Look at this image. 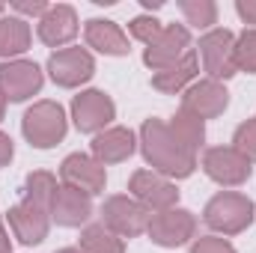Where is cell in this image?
Wrapping results in <instances>:
<instances>
[{
	"label": "cell",
	"mask_w": 256,
	"mask_h": 253,
	"mask_svg": "<svg viewBox=\"0 0 256 253\" xmlns=\"http://www.w3.org/2000/svg\"><path fill=\"white\" fill-rule=\"evenodd\" d=\"M140 152L146 158V164H152V170L164 179H188L196 170V155L188 152L173 134L167 122L161 120H146L140 128Z\"/></svg>",
	"instance_id": "obj_1"
},
{
	"label": "cell",
	"mask_w": 256,
	"mask_h": 253,
	"mask_svg": "<svg viewBox=\"0 0 256 253\" xmlns=\"http://www.w3.org/2000/svg\"><path fill=\"white\" fill-rule=\"evenodd\" d=\"M202 220H206V226H212L214 232H224V236L244 232L254 224V202H250V196H244L238 190H220L218 196H212L206 202Z\"/></svg>",
	"instance_id": "obj_2"
},
{
	"label": "cell",
	"mask_w": 256,
	"mask_h": 253,
	"mask_svg": "<svg viewBox=\"0 0 256 253\" xmlns=\"http://www.w3.org/2000/svg\"><path fill=\"white\" fill-rule=\"evenodd\" d=\"M66 128H68L66 126V114L57 102H36L21 120V131H24L27 143L36 146V149L57 146L66 137Z\"/></svg>",
	"instance_id": "obj_3"
},
{
	"label": "cell",
	"mask_w": 256,
	"mask_h": 253,
	"mask_svg": "<svg viewBox=\"0 0 256 253\" xmlns=\"http://www.w3.org/2000/svg\"><path fill=\"white\" fill-rule=\"evenodd\" d=\"M200 60L202 72L208 74V80H226L238 72L236 66V36L224 27L208 30L200 39Z\"/></svg>",
	"instance_id": "obj_4"
},
{
	"label": "cell",
	"mask_w": 256,
	"mask_h": 253,
	"mask_svg": "<svg viewBox=\"0 0 256 253\" xmlns=\"http://www.w3.org/2000/svg\"><path fill=\"white\" fill-rule=\"evenodd\" d=\"M102 224L120 238H137L149 226V212L134 196H108L102 206Z\"/></svg>",
	"instance_id": "obj_5"
},
{
	"label": "cell",
	"mask_w": 256,
	"mask_h": 253,
	"mask_svg": "<svg viewBox=\"0 0 256 253\" xmlns=\"http://www.w3.org/2000/svg\"><path fill=\"white\" fill-rule=\"evenodd\" d=\"M202 170L208 179H214L224 188H236L244 185L254 173V164L232 146H212L202 155Z\"/></svg>",
	"instance_id": "obj_6"
},
{
	"label": "cell",
	"mask_w": 256,
	"mask_h": 253,
	"mask_svg": "<svg viewBox=\"0 0 256 253\" xmlns=\"http://www.w3.org/2000/svg\"><path fill=\"white\" fill-rule=\"evenodd\" d=\"M128 190H131V196H134L149 214L176 208V202H179L176 185H173L170 179L158 176L155 170H137V173L128 179Z\"/></svg>",
	"instance_id": "obj_7"
},
{
	"label": "cell",
	"mask_w": 256,
	"mask_h": 253,
	"mask_svg": "<svg viewBox=\"0 0 256 253\" xmlns=\"http://www.w3.org/2000/svg\"><path fill=\"white\" fill-rule=\"evenodd\" d=\"M114 116H116V104L102 90H86L72 98V120H74L78 131H84V134L104 131L114 122Z\"/></svg>",
	"instance_id": "obj_8"
},
{
	"label": "cell",
	"mask_w": 256,
	"mask_h": 253,
	"mask_svg": "<svg viewBox=\"0 0 256 253\" xmlns=\"http://www.w3.org/2000/svg\"><path fill=\"white\" fill-rule=\"evenodd\" d=\"M48 74L57 86L74 90L96 74V60L86 48H63L48 57Z\"/></svg>",
	"instance_id": "obj_9"
},
{
	"label": "cell",
	"mask_w": 256,
	"mask_h": 253,
	"mask_svg": "<svg viewBox=\"0 0 256 253\" xmlns=\"http://www.w3.org/2000/svg\"><path fill=\"white\" fill-rule=\"evenodd\" d=\"M196 230V218L185 208H167V212H155L149 214V226L146 236L158 244V248H179L194 238Z\"/></svg>",
	"instance_id": "obj_10"
},
{
	"label": "cell",
	"mask_w": 256,
	"mask_h": 253,
	"mask_svg": "<svg viewBox=\"0 0 256 253\" xmlns=\"http://www.w3.org/2000/svg\"><path fill=\"white\" fill-rule=\"evenodd\" d=\"M191 48V30L185 24H164V30L158 33V39L152 45H146L143 51V63L152 72H161L167 66L179 63Z\"/></svg>",
	"instance_id": "obj_11"
},
{
	"label": "cell",
	"mask_w": 256,
	"mask_h": 253,
	"mask_svg": "<svg viewBox=\"0 0 256 253\" xmlns=\"http://www.w3.org/2000/svg\"><path fill=\"white\" fill-rule=\"evenodd\" d=\"M42 68L33 60H6L0 66V92L6 102H27L42 90Z\"/></svg>",
	"instance_id": "obj_12"
},
{
	"label": "cell",
	"mask_w": 256,
	"mask_h": 253,
	"mask_svg": "<svg viewBox=\"0 0 256 253\" xmlns=\"http://www.w3.org/2000/svg\"><path fill=\"white\" fill-rule=\"evenodd\" d=\"M9 230L12 236L27 244V248H36L48 238V230H51V212L30 202V200H21L18 206L9 208Z\"/></svg>",
	"instance_id": "obj_13"
},
{
	"label": "cell",
	"mask_w": 256,
	"mask_h": 253,
	"mask_svg": "<svg viewBox=\"0 0 256 253\" xmlns=\"http://www.w3.org/2000/svg\"><path fill=\"white\" fill-rule=\"evenodd\" d=\"M60 179L68 188H78L90 196L102 194L108 185V173H104V164H98L92 155H84V152H74L68 155L63 164H60Z\"/></svg>",
	"instance_id": "obj_14"
},
{
	"label": "cell",
	"mask_w": 256,
	"mask_h": 253,
	"mask_svg": "<svg viewBox=\"0 0 256 253\" xmlns=\"http://www.w3.org/2000/svg\"><path fill=\"white\" fill-rule=\"evenodd\" d=\"M230 108V92L220 80H196L182 96V110H188L200 120H214Z\"/></svg>",
	"instance_id": "obj_15"
},
{
	"label": "cell",
	"mask_w": 256,
	"mask_h": 253,
	"mask_svg": "<svg viewBox=\"0 0 256 253\" xmlns=\"http://www.w3.org/2000/svg\"><path fill=\"white\" fill-rule=\"evenodd\" d=\"M78 12L68 6V3H57V6H51L42 18H39V24H36V33H39V39L48 45V48H60L63 51V45H68L74 36H78Z\"/></svg>",
	"instance_id": "obj_16"
},
{
	"label": "cell",
	"mask_w": 256,
	"mask_h": 253,
	"mask_svg": "<svg viewBox=\"0 0 256 253\" xmlns=\"http://www.w3.org/2000/svg\"><path fill=\"white\" fill-rule=\"evenodd\" d=\"M92 149V158L98 164H120V161H128L137 149V140H134V131L122 126H114V128H104L92 137L90 143Z\"/></svg>",
	"instance_id": "obj_17"
},
{
	"label": "cell",
	"mask_w": 256,
	"mask_h": 253,
	"mask_svg": "<svg viewBox=\"0 0 256 253\" xmlns=\"http://www.w3.org/2000/svg\"><path fill=\"white\" fill-rule=\"evenodd\" d=\"M92 218V196L78 188L60 185L51 202V220L60 226H84Z\"/></svg>",
	"instance_id": "obj_18"
},
{
	"label": "cell",
	"mask_w": 256,
	"mask_h": 253,
	"mask_svg": "<svg viewBox=\"0 0 256 253\" xmlns=\"http://www.w3.org/2000/svg\"><path fill=\"white\" fill-rule=\"evenodd\" d=\"M84 39H86L90 48H96L104 57H126L131 51L126 30L116 21H108V18H90L84 24Z\"/></svg>",
	"instance_id": "obj_19"
},
{
	"label": "cell",
	"mask_w": 256,
	"mask_h": 253,
	"mask_svg": "<svg viewBox=\"0 0 256 253\" xmlns=\"http://www.w3.org/2000/svg\"><path fill=\"white\" fill-rule=\"evenodd\" d=\"M196 72H200V57L188 51L179 63L167 66V68H161V72H155L152 74V86L158 90V92H167V96H176V92H182V90H188L191 86V80L196 78Z\"/></svg>",
	"instance_id": "obj_20"
},
{
	"label": "cell",
	"mask_w": 256,
	"mask_h": 253,
	"mask_svg": "<svg viewBox=\"0 0 256 253\" xmlns=\"http://www.w3.org/2000/svg\"><path fill=\"white\" fill-rule=\"evenodd\" d=\"M30 24L18 15H3L0 18V57H18L30 48Z\"/></svg>",
	"instance_id": "obj_21"
},
{
	"label": "cell",
	"mask_w": 256,
	"mask_h": 253,
	"mask_svg": "<svg viewBox=\"0 0 256 253\" xmlns=\"http://www.w3.org/2000/svg\"><path fill=\"white\" fill-rule=\"evenodd\" d=\"M167 128H170V134L188 149V152H200V146H202V140H206V126H202V120L200 116H194V114H188V110H179L170 122H167Z\"/></svg>",
	"instance_id": "obj_22"
},
{
	"label": "cell",
	"mask_w": 256,
	"mask_h": 253,
	"mask_svg": "<svg viewBox=\"0 0 256 253\" xmlns=\"http://www.w3.org/2000/svg\"><path fill=\"white\" fill-rule=\"evenodd\" d=\"M80 250L84 253H126V244L104 224H92V226H84V232H80Z\"/></svg>",
	"instance_id": "obj_23"
},
{
	"label": "cell",
	"mask_w": 256,
	"mask_h": 253,
	"mask_svg": "<svg viewBox=\"0 0 256 253\" xmlns=\"http://www.w3.org/2000/svg\"><path fill=\"white\" fill-rule=\"evenodd\" d=\"M57 179L51 176V173H45V170H36V173H30L27 179H24V200H30V202H36V206H42V208H48L51 212V202H54V196H57Z\"/></svg>",
	"instance_id": "obj_24"
},
{
	"label": "cell",
	"mask_w": 256,
	"mask_h": 253,
	"mask_svg": "<svg viewBox=\"0 0 256 253\" xmlns=\"http://www.w3.org/2000/svg\"><path fill=\"white\" fill-rule=\"evenodd\" d=\"M179 12L185 15V24L196 30H208L218 21V6L212 0H179Z\"/></svg>",
	"instance_id": "obj_25"
},
{
	"label": "cell",
	"mask_w": 256,
	"mask_h": 253,
	"mask_svg": "<svg viewBox=\"0 0 256 253\" xmlns=\"http://www.w3.org/2000/svg\"><path fill=\"white\" fill-rule=\"evenodd\" d=\"M236 66L238 72H248L256 74V30H244L238 39H236Z\"/></svg>",
	"instance_id": "obj_26"
},
{
	"label": "cell",
	"mask_w": 256,
	"mask_h": 253,
	"mask_svg": "<svg viewBox=\"0 0 256 253\" xmlns=\"http://www.w3.org/2000/svg\"><path fill=\"white\" fill-rule=\"evenodd\" d=\"M161 30H164V24H161L155 15H137V18L128 21V33H131L137 42H143V45H152Z\"/></svg>",
	"instance_id": "obj_27"
},
{
	"label": "cell",
	"mask_w": 256,
	"mask_h": 253,
	"mask_svg": "<svg viewBox=\"0 0 256 253\" xmlns=\"http://www.w3.org/2000/svg\"><path fill=\"white\" fill-rule=\"evenodd\" d=\"M232 149H238L250 164L256 161V116L236 128V134H232Z\"/></svg>",
	"instance_id": "obj_28"
},
{
	"label": "cell",
	"mask_w": 256,
	"mask_h": 253,
	"mask_svg": "<svg viewBox=\"0 0 256 253\" xmlns=\"http://www.w3.org/2000/svg\"><path fill=\"white\" fill-rule=\"evenodd\" d=\"M191 253H236V248L226 242V238H218V236H202L194 242Z\"/></svg>",
	"instance_id": "obj_29"
},
{
	"label": "cell",
	"mask_w": 256,
	"mask_h": 253,
	"mask_svg": "<svg viewBox=\"0 0 256 253\" xmlns=\"http://www.w3.org/2000/svg\"><path fill=\"white\" fill-rule=\"evenodd\" d=\"M48 9H51V3H45V0H15V3H12V12H18V18H21V15L42 18Z\"/></svg>",
	"instance_id": "obj_30"
},
{
	"label": "cell",
	"mask_w": 256,
	"mask_h": 253,
	"mask_svg": "<svg viewBox=\"0 0 256 253\" xmlns=\"http://www.w3.org/2000/svg\"><path fill=\"white\" fill-rule=\"evenodd\" d=\"M236 12H238V18L244 24H254V30H256V0H238Z\"/></svg>",
	"instance_id": "obj_31"
},
{
	"label": "cell",
	"mask_w": 256,
	"mask_h": 253,
	"mask_svg": "<svg viewBox=\"0 0 256 253\" xmlns=\"http://www.w3.org/2000/svg\"><path fill=\"white\" fill-rule=\"evenodd\" d=\"M12 155H15V146H12L9 134H3V131H0V167H6V164L12 161Z\"/></svg>",
	"instance_id": "obj_32"
},
{
	"label": "cell",
	"mask_w": 256,
	"mask_h": 253,
	"mask_svg": "<svg viewBox=\"0 0 256 253\" xmlns=\"http://www.w3.org/2000/svg\"><path fill=\"white\" fill-rule=\"evenodd\" d=\"M0 253H12V242H9V232L3 230V220H0Z\"/></svg>",
	"instance_id": "obj_33"
},
{
	"label": "cell",
	"mask_w": 256,
	"mask_h": 253,
	"mask_svg": "<svg viewBox=\"0 0 256 253\" xmlns=\"http://www.w3.org/2000/svg\"><path fill=\"white\" fill-rule=\"evenodd\" d=\"M140 3H143V9H149V12H155V9H161V6H164L161 0H140Z\"/></svg>",
	"instance_id": "obj_34"
},
{
	"label": "cell",
	"mask_w": 256,
	"mask_h": 253,
	"mask_svg": "<svg viewBox=\"0 0 256 253\" xmlns=\"http://www.w3.org/2000/svg\"><path fill=\"white\" fill-rule=\"evenodd\" d=\"M3 114H6V98H3V92H0V120H3Z\"/></svg>",
	"instance_id": "obj_35"
},
{
	"label": "cell",
	"mask_w": 256,
	"mask_h": 253,
	"mask_svg": "<svg viewBox=\"0 0 256 253\" xmlns=\"http://www.w3.org/2000/svg\"><path fill=\"white\" fill-rule=\"evenodd\" d=\"M57 253H84L80 248H63V250H57Z\"/></svg>",
	"instance_id": "obj_36"
},
{
	"label": "cell",
	"mask_w": 256,
	"mask_h": 253,
	"mask_svg": "<svg viewBox=\"0 0 256 253\" xmlns=\"http://www.w3.org/2000/svg\"><path fill=\"white\" fill-rule=\"evenodd\" d=\"M3 12H6V6H3V3H0V18H3Z\"/></svg>",
	"instance_id": "obj_37"
}]
</instances>
